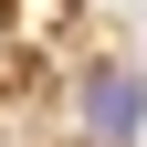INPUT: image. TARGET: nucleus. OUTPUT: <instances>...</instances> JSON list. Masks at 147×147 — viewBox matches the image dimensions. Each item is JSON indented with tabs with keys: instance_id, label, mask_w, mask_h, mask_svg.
<instances>
[{
	"instance_id": "1",
	"label": "nucleus",
	"mask_w": 147,
	"mask_h": 147,
	"mask_svg": "<svg viewBox=\"0 0 147 147\" xmlns=\"http://www.w3.org/2000/svg\"><path fill=\"white\" fill-rule=\"evenodd\" d=\"M84 126L126 147V137L147 126V84H137V74H84Z\"/></svg>"
}]
</instances>
